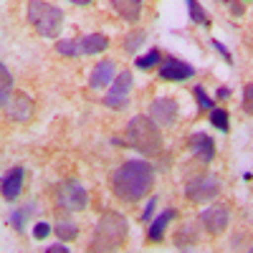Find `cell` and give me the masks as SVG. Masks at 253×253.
Returning <instances> with one entry per match:
<instances>
[{
  "mask_svg": "<svg viewBox=\"0 0 253 253\" xmlns=\"http://www.w3.org/2000/svg\"><path fill=\"white\" fill-rule=\"evenodd\" d=\"M228 5H230V13H233L236 18H241V15L246 13V8H243V0H230Z\"/></svg>",
  "mask_w": 253,
  "mask_h": 253,
  "instance_id": "obj_32",
  "label": "cell"
},
{
  "mask_svg": "<svg viewBox=\"0 0 253 253\" xmlns=\"http://www.w3.org/2000/svg\"><path fill=\"white\" fill-rule=\"evenodd\" d=\"M155 208H157V198L152 195V200H147V205H144V210H142V223H150Z\"/></svg>",
  "mask_w": 253,
  "mask_h": 253,
  "instance_id": "obj_31",
  "label": "cell"
},
{
  "mask_svg": "<svg viewBox=\"0 0 253 253\" xmlns=\"http://www.w3.org/2000/svg\"><path fill=\"white\" fill-rule=\"evenodd\" d=\"M243 112L253 117V84H248L243 89Z\"/></svg>",
  "mask_w": 253,
  "mask_h": 253,
  "instance_id": "obj_28",
  "label": "cell"
},
{
  "mask_svg": "<svg viewBox=\"0 0 253 253\" xmlns=\"http://www.w3.org/2000/svg\"><path fill=\"white\" fill-rule=\"evenodd\" d=\"M210 46H213V48H215V51L223 56V61H225V63H233V56H230V51H228V48L220 43L218 38H210Z\"/></svg>",
  "mask_w": 253,
  "mask_h": 253,
  "instance_id": "obj_29",
  "label": "cell"
},
{
  "mask_svg": "<svg viewBox=\"0 0 253 253\" xmlns=\"http://www.w3.org/2000/svg\"><path fill=\"white\" fill-rule=\"evenodd\" d=\"M36 213V205L33 203H28V205H23L20 210H10V215H8V223L18 230V233H23V228H26V223H28V218Z\"/></svg>",
  "mask_w": 253,
  "mask_h": 253,
  "instance_id": "obj_18",
  "label": "cell"
},
{
  "mask_svg": "<svg viewBox=\"0 0 253 253\" xmlns=\"http://www.w3.org/2000/svg\"><path fill=\"white\" fill-rule=\"evenodd\" d=\"M175 243H177V248H193V246L198 243V230H195L193 225H185L180 233H177Z\"/></svg>",
  "mask_w": 253,
  "mask_h": 253,
  "instance_id": "obj_23",
  "label": "cell"
},
{
  "mask_svg": "<svg viewBox=\"0 0 253 253\" xmlns=\"http://www.w3.org/2000/svg\"><path fill=\"white\" fill-rule=\"evenodd\" d=\"M109 185L122 203H139L155 185V170L144 160H126L112 172Z\"/></svg>",
  "mask_w": 253,
  "mask_h": 253,
  "instance_id": "obj_1",
  "label": "cell"
},
{
  "mask_svg": "<svg viewBox=\"0 0 253 253\" xmlns=\"http://www.w3.org/2000/svg\"><path fill=\"white\" fill-rule=\"evenodd\" d=\"M53 233H56L58 241L69 243V241H74V238L79 236V225L71 223V220H58V223L53 225Z\"/></svg>",
  "mask_w": 253,
  "mask_h": 253,
  "instance_id": "obj_20",
  "label": "cell"
},
{
  "mask_svg": "<svg viewBox=\"0 0 253 253\" xmlns=\"http://www.w3.org/2000/svg\"><path fill=\"white\" fill-rule=\"evenodd\" d=\"M160 51L157 48H152L150 53H144V56H139L134 63H137V69H152V66H157V63H160Z\"/></svg>",
  "mask_w": 253,
  "mask_h": 253,
  "instance_id": "obj_25",
  "label": "cell"
},
{
  "mask_svg": "<svg viewBox=\"0 0 253 253\" xmlns=\"http://www.w3.org/2000/svg\"><path fill=\"white\" fill-rule=\"evenodd\" d=\"M69 3H74V5H91L94 0H69Z\"/></svg>",
  "mask_w": 253,
  "mask_h": 253,
  "instance_id": "obj_35",
  "label": "cell"
},
{
  "mask_svg": "<svg viewBox=\"0 0 253 253\" xmlns=\"http://www.w3.org/2000/svg\"><path fill=\"white\" fill-rule=\"evenodd\" d=\"M228 96H230V89L228 86H220L218 89V99H228Z\"/></svg>",
  "mask_w": 253,
  "mask_h": 253,
  "instance_id": "obj_34",
  "label": "cell"
},
{
  "mask_svg": "<svg viewBox=\"0 0 253 253\" xmlns=\"http://www.w3.org/2000/svg\"><path fill=\"white\" fill-rule=\"evenodd\" d=\"M126 144L142 155H160L162 152V132L160 124L150 114H137L126 124Z\"/></svg>",
  "mask_w": 253,
  "mask_h": 253,
  "instance_id": "obj_3",
  "label": "cell"
},
{
  "mask_svg": "<svg viewBox=\"0 0 253 253\" xmlns=\"http://www.w3.org/2000/svg\"><path fill=\"white\" fill-rule=\"evenodd\" d=\"M132 86H134L132 71H119V74L114 76V81H112V86H109V94L104 96V104H107V107H112V109H124Z\"/></svg>",
  "mask_w": 253,
  "mask_h": 253,
  "instance_id": "obj_7",
  "label": "cell"
},
{
  "mask_svg": "<svg viewBox=\"0 0 253 253\" xmlns=\"http://www.w3.org/2000/svg\"><path fill=\"white\" fill-rule=\"evenodd\" d=\"M56 51L61 53V56H81V51H79V41H58L56 43Z\"/></svg>",
  "mask_w": 253,
  "mask_h": 253,
  "instance_id": "obj_26",
  "label": "cell"
},
{
  "mask_svg": "<svg viewBox=\"0 0 253 253\" xmlns=\"http://www.w3.org/2000/svg\"><path fill=\"white\" fill-rule=\"evenodd\" d=\"M220 177L215 175H198L185 185V198L190 203H210L220 195Z\"/></svg>",
  "mask_w": 253,
  "mask_h": 253,
  "instance_id": "obj_6",
  "label": "cell"
},
{
  "mask_svg": "<svg viewBox=\"0 0 253 253\" xmlns=\"http://www.w3.org/2000/svg\"><path fill=\"white\" fill-rule=\"evenodd\" d=\"M112 8L122 20L134 26L139 20V15H142V0H112Z\"/></svg>",
  "mask_w": 253,
  "mask_h": 253,
  "instance_id": "obj_16",
  "label": "cell"
},
{
  "mask_svg": "<svg viewBox=\"0 0 253 253\" xmlns=\"http://www.w3.org/2000/svg\"><path fill=\"white\" fill-rule=\"evenodd\" d=\"M177 218V210L175 208H167V210H162V213L150 223V230H147V238L150 241H155V243H160V241H165V233H167V228H170V223Z\"/></svg>",
  "mask_w": 253,
  "mask_h": 253,
  "instance_id": "obj_14",
  "label": "cell"
},
{
  "mask_svg": "<svg viewBox=\"0 0 253 253\" xmlns=\"http://www.w3.org/2000/svg\"><path fill=\"white\" fill-rule=\"evenodd\" d=\"M230 223V210L223 208V205H210L200 213V225L208 230L210 236H220L223 230L228 228Z\"/></svg>",
  "mask_w": 253,
  "mask_h": 253,
  "instance_id": "obj_8",
  "label": "cell"
},
{
  "mask_svg": "<svg viewBox=\"0 0 253 253\" xmlns=\"http://www.w3.org/2000/svg\"><path fill=\"white\" fill-rule=\"evenodd\" d=\"M144 41H147V31H142V28L132 31L129 36L124 38V51H126V53H137L139 46H144Z\"/></svg>",
  "mask_w": 253,
  "mask_h": 253,
  "instance_id": "obj_21",
  "label": "cell"
},
{
  "mask_svg": "<svg viewBox=\"0 0 253 253\" xmlns=\"http://www.w3.org/2000/svg\"><path fill=\"white\" fill-rule=\"evenodd\" d=\"M56 203L58 208L69 210V213H81L89 205V193L79 180H63L56 187Z\"/></svg>",
  "mask_w": 253,
  "mask_h": 253,
  "instance_id": "obj_5",
  "label": "cell"
},
{
  "mask_svg": "<svg viewBox=\"0 0 253 253\" xmlns=\"http://www.w3.org/2000/svg\"><path fill=\"white\" fill-rule=\"evenodd\" d=\"M126 236H129V220L117 210H109L99 218L89 251H119L126 243Z\"/></svg>",
  "mask_w": 253,
  "mask_h": 253,
  "instance_id": "obj_2",
  "label": "cell"
},
{
  "mask_svg": "<svg viewBox=\"0 0 253 253\" xmlns=\"http://www.w3.org/2000/svg\"><path fill=\"white\" fill-rule=\"evenodd\" d=\"M190 76H195V69L190 66V63H185V61H180V58H167L162 66H160V79L162 81H185V79H190Z\"/></svg>",
  "mask_w": 253,
  "mask_h": 253,
  "instance_id": "obj_11",
  "label": "cell"
},
{
  "mask_svg": "<svg viewBox=\"0 0 253 253\" xmlns=\"http://www.w3.org/2000/svg\"><path fill=\"white\" fill-rule=\"evenodd\" d=\"M150 117L160 126H175L177 124V101L170 96H157L150 104Z\"/></svg>",
  "mask_w": 253,
  "mask_h": 253,
  "instance_id": "obj_9",
  "label": "cell"
},
{
  "mask_svg": "<svg viewBox=\"0 0 253 253\" xmlns=\"http://www.w3.org/2000/svg\"><path fill=\"white\" fill-rule=\"evenodd\" d=\"M228 122H230V119H228V112H225V109H220V107L210 109V124H213L218 132H223V134L228 132V126H230Z\"/></svg>",
  "mask_w": 253,
  "mask_h": 253,
  "instance_id": "obj_24",
  "label": "cell"
},
{
  "mask_svg": "<svg viewBox=\"0 0 253 253\" xmlns=\"http://www.w3.org/2000/svg\"><path fill=\"white\" fill-rule=\"evenodd\" d=\"M223 3H230V0H223Z\"/></svg>",
  "mask_w": 253,
  "mask_h": 253,
  "instance_id": "obj_36",
  "label": "cell"
},
{
  "mask_svg": "<svg viewBox=\"0 0 253 253\" xmlns=\"http://www.w3.org/2000/svg\"><path fill=\"white\" fill-rule=\"evenodd\" d=\"M31 109H33L31 99H28L26 94H18V99L8 104V109H5V112L10 114L13 122H26V119L31 117Z\"/></svg>",
  "mask_w": 253,
  "mask_h": 253,
  "instance_id": "obj_17",
  "label": "cell"
},
{
  "mask_svg": "<svg viewBox=\"0 0 253 253\" xmlns=\"http://www.w3.org/2000/svg\"><path fill=\"white\" fill-rule=\"evenodd\" d=\"M187 147H190V152H193L203 165H210V162H213V157H215V142H213V137H208L205 132L190 134Z\"/></svg>",
  "mask_w": 253,
  "mask_h": 253,
  "instance_id": "obj_10",
  "label": "cell"
},
{
  "mask_svg": "<svg viewBox=\"0 0 253 253\" xmlns=\"http://www.w3.org/2000/svg\"><path fill=\"white\" fill-rule=\"evenodd\" d=\"M63 10L58 5L43 3V0H31L28 3V23L38 31V36L43 38H56L63 28Z\"/></svg>",
  "mask_w": 253,
  "mask_h": 253,
  "instance_id": "obj_4",
  "label": "cell"
},
{
  "mask_svg": "<svg viewBox=\"0 0 253 253\" xmlns=\"http://www.w3.org/2000/svg\"><path fill=\"white\" fill-rule=\"evenodd\" d=\"M46 253H69V248L63 243H51V246H46Z\"/></svg>",
  "mask_w": 253,
  "mask_h": 253,
  "instance_id": "obj_33",
  "label": "cell"
},
{
  "mask_svg": "<svg viewBox=\"0 0 253 253\" xmlns=\"http://www.w3.org/2000/svg\"><path fill=\"white\" fill-rule=\"evenodd\" d=\"M193 91H195V96H198V104H200V109H213V99H210V96L205 94V89L200 86V84H198V86H195Z\"/></svg>",
  "mask_w": 253,
  "mask_h": 253,
  "instance_id": "obj_27",
  "label": "cell"
},
{
  "mask_svg": "<svg viewBox=\"0 0 253 253\" xmlns=\"http://www.w3.org/2000/svg\"><path fill=\"white\" fill-rule=\"evenodd\" d=\"M107 48H109V38L104 33H89V36L79 38L81 56H96V53H104Z\"/></svg>",
  "mask_w": 253,
  "mask_h": 253,
  "instance_id": "obj_15",
  "label": "cell"
},
{
  "mask_svg": "<svg viewBox=\"0 0 253 253\" xmlns=\"http://www.w3.org/2000/svg\"><path fill=\"white\" fill-rule=\"evenodd\" d=\"M117 76V66L114 61H99L96 66L89 74V86L91 89H104V86H112V81Z\"/></svg>",
  "mask_w": 253,
  "mask_h": 253,
  "instance_id": "obj_12",
  "label": "cell"
},
{
  "mask_svg": "<svg viewBox=\"0 0 253 253\" xmlns=\"http://www.w3.org/2000/svg\"><path fill=\"white\" fill-rule=\"evenodd\" d=\"M23 180H26V170H23V167H13L10 172L3 175V198H5L8 203H15V200L20 198Z\"/></svg>",
  "mask_w": 253,
  "mask_h": 253,
  "instance_id": "obj_13",
  "label": "cell"
},
{
  "mask_svg": "<svg viewBox=\"0 0 253 253\" xmlns=\"http://www.w3.org/2000/svg\"><path fill=\"white\" fill-rule=\"evenodd\" d=\"M0 76H3V89H0V104H3V109H8V104H10V89H13V76H10V71H8L5 63L0 66Z\"/></svg>",
  "mask_w": 253,
  "mask_h": 253,
  "instance_id": "obj_22",
  "label": "cell"
},
{
  "mask_svg": "<svg viewBox=\"0 0 253 253\" xmlns=\"http://www.w3.org/2000/svg\"><path fill=\"white\" fill-rule=\"evenodd\" d=\"M187 3V13H190V20H193L195 26H210V15H208V10L200 5V0H185Z\"/></svg>",
  "mask_w": 253,
  "mask_h": 253,
  "instance_id": "obj_19",
  "label": "cell"
},
{
  "mask_svg": "<svg viewBox=\"0 0 253 253\" xmlns=\"http://www.w3.org/2000/svg\"><path fill=\"white\" fill-rule=\"evenodd\" d=\"M48 233H51V223H36V228H33V238L36 241H43Z\"/></svg>",
  "mask_w": 253,
  "mask_h": 253,
  "instance_id": "obj_30",
  "label": "cell"
}]
</instances>
